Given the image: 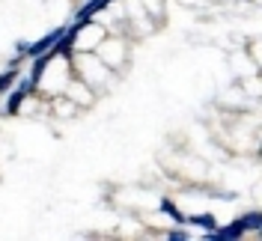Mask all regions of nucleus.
I'll return each mask as SVG.
<instances>
[{"instance_id": "1", "label": "nucleus", "mask_w": 262, "mask_h": 241, "mask_svg": "<svg viewBox=\"0 0 262 241\" xmlns=\"http://www.w3.org/2000/svg\"><path fill=\"white\" fill-rule=\"evenodd\" d=\"M9 93H12V96L6 98V116H18L21 107H24V101L30 96H36V86H33L30 75H27V78H18V83H12Z\"/></svg>"}, {"instance_id": "2", "label": "nucleus", "mask_w": 262, "mask_h": 241, "mask_svg": "<svg viewBox=\"0 0 262 241\" xmlns=\"http://www.w3.org/2000/svg\"><path fill=\"white\" fill-rule=\"evenodd\" d=\"M242 235H245L242 221H232V224H227V226H214V229H209L203 238H209V241H238Z\"/></svg>"}, {"instance_id": "3", "label": "nucleus", "mask_w": 262, "mask_h": 241, "mask_svg": "<svg viewBox=\"0 0 262 241\" xmlns=\"http://www.w3.org/2000/svg\"><path fill=\"white\" fill-rule=\"evenodd\" d=\"M63 33H66V27H57V30L45 33V36H42L39 42H30V45H27V57L33 60V57H39V54L51 51L54 45H57V42H60V39H63Z\"/></svg>"}, {"instance_id": "4", "label": "nucleus", "mask_w": 262, "mask_h": 241, "mask_svg": "<svg viewBox=\"0 0 262 241\" xmlns=\"http://www.w3.org/2000/svg\"><path fill=\"white\" fill-rule=\"evenodd\" d=\"M111 3H114V0H86V3H83L81 9H78V21H86V18H96L98 12H101V9H107V6H111Z\"/></svg>"}, {"instance_id": "5", "label": "nucleus", "mask_w": 262, "mask_h": 241, "mask_svg": "<svg viewBox=\"0 0 262 241\" xmlns=\"http://www.w3.org/2000/svg\"><path fill=\"white\" fill-rule=\"evenodd\" d=\"M185 224H188V226H200L203 232H209V229L217 226V221H214L212 211H206V214H191V217H185Z\"/></svg>"}, {"instance_id": "6", "label": "nucleus", "mask_w": 262, "mask_h": 241, "mask_svg": "<svg viewBox=\"0 0 262 241\" xmlns=\"http://www.w3.org/2000/svg\"><path fill=\"white\" fill-rule=\"evenodd\" d=\"M18 78H21V69H18L15 63H9L6 72H0V96H3V93H9V90H12V83H15Z\"/></svg>"}, {"instance_id": "7", "label": "nucleus", "mask_w": 262, "mask_h": 241, "mask_svg": "<svg viewBox=\"0 0 262 241\" xmlns=\"http://www.w3.org/2000/svg\"><path fill=\"white\" fill-rule=\"evenodd\" d=\"M238 221H242V226H245V232H259L262 229V214L259 211H247V214H242Z\"/></svg>"}, {"instance_id": "8", "label": "nucleus", "mask_w": 262, "mask_h": 241, "mask_svg": "<svg viewBox=\"0 0 262 241\" xmlns=\"http://www.w3.org/2000/svg\"><path fill=\"white\" fill-rule=\"evenodd\" d=\"M158 209H161V214H167V217H173L176 224H185V214L179 211V206H176L173 200H161V206H158Z\"/></svg>"}, {"instance_id": "9", "label": "nucleus", "mask_w": 262, "mask_h": 241, "mask_svg": "<svg viewBox=\"0 0 262 241\" xmlns=\"http://www.w3.org/2000/svg\"><path fill=\"white\" fill-rule=\"evenodd\" d=\"M191 235H188V229H185V224L173 226V229H167V241H188Z\"/></svg>"}]
</instances>
